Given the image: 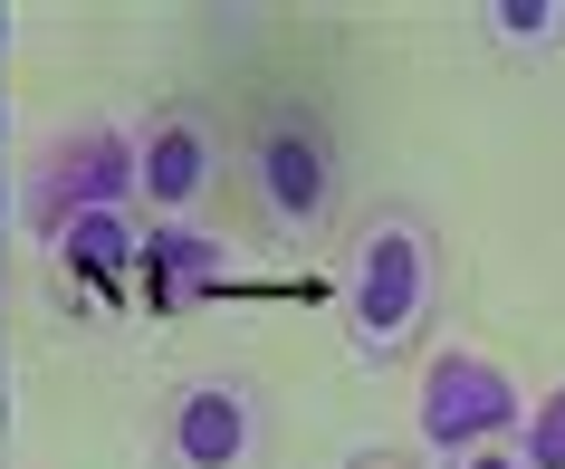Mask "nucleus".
Here are the masks:
<instances>
[{"mask_svg": "<svg viewBox=\"0 0 565 469\" xmlns=\"http://www.w3.org/2000/svg\"><path fill=\"white\" fill-rule=\"evenodd\" d=\"M145 192H153V211H192L211 192V135H202V116H163V125H153Z\"/></svg>", "mask_w": 565, "mask_h": 469, "instance_id": "nucleus-4", "label": "nucleus"}, {"mask_svg": "<svg viewBox=\"0 0 565 469\" xmlns=\"http://www.w3.org/2000/svg\"><path fill=\"white\" fill-rule=\"evenodd\" d=\"M335 182H345V153H335V125L298 96H278L259 125H249V192H259L268 231H327Z\"/></svg>", "mask_w": 565, "mask_h": 469, "instance_id": "nucleus-2", "label": "nucleus"}, {"mask_svg": "<svg viewBox=\"0 0 565 469\" xmlns=\"http://www.w3.org/2000/svg\"><path fill=\"white\" fill-rule=\"evenodd\" d=\"M163 460L173 469H259V393L249 374H182L163 403Z\"/></svg>", "mask_w": 565, "mask_h": 469, "instance_id": "nucleus-3", "label": "nucleus"}, {"mask_svg": "<svg viewBox=\"0 0 565 469\" xmlns=\"http://www.w3.org/2000/svg\"><path fill=\"white\" fill-rule=\"evenodd\" d=\"M355 469H413V460H403V450H374V460H355Z\"/></svg>", "mask_w": 565, "mask_h": 469, "instance_id": "nucleus-6", "label": "nucleus"}, {"mask_svg": "<svg viewBox=\"0 0 565 469\" xmlns=\"http://www.w3.org/2000/svg\"><path fill=\"white\" fill-rule=\"evenodd\" d=\"M460 469H518V460H508V450H479V460H460Z\"/></svg>", "mask_w": 565, "mask_h": 469, "instance_id": "nucleus-5", "label": "nucleus"}, {"mask_svg": "<svg viewBox=\"0 0 565 469\" xmlns=\"http://www.w3.org/2000/svg\"><path fill=\"white\" fill-rule=\"evenodd\" d=\"M431 288H441L431 231L413 211H374L355 231V259H345V335H355V354H374V364L413 354V335L431 326Z\"/></svg>", "mask_w": 565, "mask_h": 469, "instance_id": "nucleus-1", "label": "nucleus"}]
</instances>
